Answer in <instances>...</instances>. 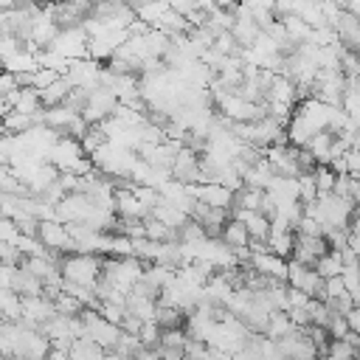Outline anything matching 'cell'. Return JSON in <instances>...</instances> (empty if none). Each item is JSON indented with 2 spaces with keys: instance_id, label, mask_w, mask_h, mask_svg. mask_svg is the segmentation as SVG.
Listing matches in <instances>:
<instances>
[{
  "instance_id": "obj_28",
  "label": "cell",
  "mask_w": 360,
  "mask_h": 360,
  "mask_svg": "<svg viewBox=\"0 0 360 360\" xmlns=\"http://www.w3.org/2000/svg\"><path fill=\"white\" fill-rule=\"evenodd\" d=\"M315 270H318V276H321V278H335V276H340V273H343V262H340V253H338V250H329V253H323V256L318 259Z\"/></svg>"
},
{
  "instance_id": "obj_32",
  "label": "cell",
  "mask_w": 360,
  "mask_h": 360,
  "mask_svg": "<svg viewBox=\"0 0 360 360\" xmlns=\"http://www.w3.org/2000/svg\"><path fill=\"white\" fill-rule=\"evenodd\" d=\"M326 332H329V338H346V335H349V321H346V315L332 312V318H329V323H326Z\"/></svg>"
},
{
  "instance_id": "obj_21",
  "label": "cell",
  "mask_w": 360,
  "mask_h": 360,
  "mask_svg": "<svg viewBox=\"0 0 360 360\" xmlns=\"http://www.w3.org/2000/svg\"><path fill=\"white\" fill-rule=\"evenodd\" d=\"M155 309H158V301L155 298H149V295H143L138 290H129L127 292V312L138 315L143 323L146 321H155Z\"/></svg>"
},
{
  "instance_id": "obj_22",
  "label": "cell",
  "mask_w": 360,
  "mask_h": 360,
  "mask_svg": "<svg viewBox=\"0 0 360 360\" xmlns=\"http://www.w3.org/2000/svg\"><path fill=\"white\" fill-rule=\"evenodd\" d=\"M70 90H73V84L68 82V76H59L53 84H48V87L39 93L42 107H59V104H65V98H68Z\"/></svg>"
},
{
  "instance_id": "obj_1",
  "label": "cell",
  "mask_w": 360,
  "mask_h": 360,
  "mask_svg": "<svg viewBox=\"0 0 360 360\" xmlns=\"http://www.w3.org/2000/svg\"><path fill=\"white\" fill-rule=\"evenodd\" d=\"M101 267H104V256L98 253H70L62 256L59 262L62 278L68 284H82V287H96V281L101 278Z\"/></svg>"
},
{
  "instance_id": "obj_2",
  "label": "cell",
  "mask_w": 360,
  "mask_h": 360,
  "mask_svg": "<svg viewBox=\"0 0 360 360\" xmlns=\"http://www.w3.org/2000/svg\"><path fill=\"white\" fill-rule=\"evenodd\" d=\"M79 318H82V326H84V338H90L93 343H98L104 352H112L115 349L118 335H121V326H115L107 318H101L98 309H84Z\"/></svg>"
},
{
  "instance_id": "obj_38",
  "label": "cell",
  "mask_w": 360,
  "mask_h": 360,
  "mask_svg": "<svg viewBox=\"0 0 360 360\" xmlns=\"http://www.w3.org/2000/svg\"><path fill=\"white\" fill-rule=\"evenodd\" d=\"M45 360H70V354H68V349H56V346H51L48 354H45Z\"/></svg>"
},
{
  "instance_id": "obj_6",
  "label": "cell",
  "mask_w": 360,
  "mask_h": 360,
  "mask_svg": "<svg viewBox=\"0 0 360 360\" xmlns=\"http://www.w3.org/2000/svg\"><path fill=\"white\" fill-rule=\"evenodd\" d=\"M264 160L270 163V169L276 172V177H301V160H298V146L292 143H276L270 149H264Z\"/></svg>"
},
{
  "instance_id": "obj_3",
  "label": "cell",
  "mask_w": 360,
  "mask_h": 360,
  "mask_svg": "<svg viewBox=\"0 0 360 360\" xmlns=\"http://www.w3.org/2000/svg\"><path fill=\"white\" fill-rule=\"evenodd\" d=\"M87 48H90V37L84 31V25L79 28H62L56 34V39L48 45V51H53L56 56L73 62V59H84L87 56Z\"/></svg>"
},
{
  "instance_id": "obj_39",
  "label": "cell",
  "mask_w": 360,
  "mask_h": 360,
  "mask_svg": "<svg viewBox=\"0 0 360 360\" xmlns=\"http://www.w3.org/2000/svg\"><path fill=\"white\" fill-rule=\"evenodd\" d=\"M346 11L354 14V17H360V0H346Z\"/></svg>"
},
{
  "instance_id": "obj_7",
  "label": "cell",
  "mask_w": 360,
  "mask_h": 360,
  "mask_svg": "<svg viewBox=\"0 0 360 360\" xmlns=\"http://www.w3.org/2000/svg\"><path fill=\"white\" fill-rule=\"evenodd\" d=\"M118 104H121V101H118V96H115L112 90L96 87V90H90V98H87V107H84L82 118H84L90 127H98V124H104L107 118L115 115Z\"/></svg>"
},
{
  "instance_id": "obj_9",
  "label": "cell",
  "mask_w": 360,
  "mask_h": 360,
  "mask_svg": "<svg viewBox=\"0 0 360 360\" xmlns=\"http://www.w3.org/2000/svg\"><path fill=\"white\" fill-rule=\"evenodd\" d=\"M287 287L309 295V298H318L321 295V287H323V278L318 276L315 267H307V264H298V262H287Z\"/></svg>"
},
{
  "instance_id": "obj_11",
  "label": "cell",
  "mask_w": 360,
  "mask_h": 360,
  "mask_svg": "<svg viewBox=\"0 0 360 360\" xmlns=\"http://www.w3.org/2000/svg\"><path fill=\"white\" fill-rule=\"evenodd\" d=\"M323 253H329V245H326L323 236H307V233H298L295 231V245H292V259L290 262L315 267Z\"/></svg>"
},
{
  "instance_id": "obj_37",
  "label": "cell",
  "mask_w": 360,
  "mask_h": 360,
  "mask_svg": "<svg viewBox=\"0 0 360 360\" xmlns=\"http://www.w3.org/2000/svg\"><path fill=\"white\" fill-rule=\"evenodd\" d=\"M132 360H163V357H160V349H141Z\"/></svg>"
},
{
  "instance_id": "obj_26",
  "label": "cell",
  "mask_w": 360,
  "mask_h": 360,
  "mask_svg": "<svg viewBox=\"0 0 360 360\" xmlns=\"http://www.w3.org/2000/svg\"><path fill=\"white\" fill-rule=\"evenodd\" d=\"M143 233H146V239H155V242H177V231H172L169 225H163L160 219H155V217H146L143 219Z\"/></svg>"
},
{
  "instance_id": "obj_18",
  "label": "cell",
  "mask_w": 360,
  "mask_h": 360,
  "mask_svg": "<svg viewBox=\"0 0 360 360\" xmlns=\"http://www.w3.org/2000/svg\"><path fill=\"white\" fill-rule=\"evenodd\" d=\"M304 149L315 158V163H318V166H329V160H332V149H335V135L323 129V132L312 135V141H309Z\"/></svg>"
},
{
  "instance_id": "obj_13",
  "label": "cell",
  "mask_w": 360,
  "mask_h": 360,
  "mask_svg": "<svg viewBox=\"0 0 360 360\" xmlns=\"http://www.w3.org/2000/svg\"><path fill=\"white\" fill-rule=\"evenodd\" d=\"M233 194L236 191H231L222 183H197V186H191V197L200 200V202H205V205H211V208L231 211L233 208Z\"/></svg>"
},
{
  "instance_id": "obj_23",
  "label": "cell",
  "mask_w": 360,
  "mask_h": 360,
  "mask_svg": "<svg viewBox=\"0 0 360 360\" xmlns=\"http://www.w3.org/2000/svg\"><path fill=\"white\" fill-rule=\"evenodd\" d=\"M298 326L292 323V318L287 312H270V321H267V329H264V338L270 340H281L287 335H292Z\"/></svg>"
},
{
  "instance_id": "obj_12",
  "label": "cell",
  "mask_w": 360,
  "mask_h": 360,
  "mask_svg": "<svg viewBox=\"0 0 360 360\" xmlns=\"http://www.w3.org/2000/svg\"><path fill=\"white\" fill-rule=\"evenodd\" d=\"M53 315H56V307H53L51 298H45V295L22 298V321L20 323H25L28 329H37L39 332Z\"/></svg>"
},
{
  "instance_id": "obj_44",
  "label": "cell",
  "mask_w": 360,
  "mask_h": 360,
  "mask_svg": "<svg viewBox=\"0 0 360 360\" xmlns=\"http://www.w3.org/2000/svg\"><path fill=\"white\" fill-rule=\"evenodd\" d=\"M0 360H6V354H3V352H0Z\"/></svg>"
},
{
  "instance_id": "obj_35",
  "label": "cell",
  "mask_w": 360,
  "mask_h": 360,
  "mask_svg": "<svg viewBox=\"0 0 360 360\" xmlns=\"http://www.w3.org/2000/svg\"><path fill=\"white\" fill-rule=\"evenodd\" d=\"M301 8V0H276V17H290V14H298Z\"/></svg>"
},
{
  "instance_id": "obj_25",
  "label": "cell",
  "mask_w": 360,
  "mask_h": 360,
  "mask_svg": "<svg viewBox=\"0 0 360 360\" xmlns=\"http://www.w3.org/2000/svg\"><path fill=\"white\" fill-rule=\"evenodd\" d=\"M262 197H264V191H262V188L242 186V188L233 194V208H231V211H259Z\"/></svg>"
},
{
  "instance_id": "obj_34",
  "label": "cell",
  "mask_w": 360,
  "mask_h": 360,
  "mask_svg": "<svg viewBox=\"0 0 360 360\" xmlns=\"http://www.w3.org/2000/svg\"><path fill=\"white\" fill-rule=\"evenodd\" d=\"M343 160H346V174L360 180V149H346L343 152Z\"/></svg>"
},
{
  "instance_id": "obj_30",
  "label": "cell",
  "mask_w": 360,
  "mask_h": 360,
  "mask_svg": "<svg viewBox=\"0 0 360 360\" xmlns=\"http://www.w3.org/2000/svg\"><path fill=\"white\" fill-rule=\"evenodd\" d=\"M143 346H141V338L138 335H129V332H124L121 329V335H118V343H115V354H121V357H135L138 352H141Z\"/></svg>"
},
{
  "instance_id": "obj_8",
  "label": "cell",
  "mask_w": 360,
  "mask_h": 360,
  "mask_svg": "<svg viewBox=\"0 0 360 360\" xmlns=\"http://www.w3.org/2000/svg\"><path fill=\"white\" fill-rule=\"evenodd\" d=\"M329 25H332V31H335L340 48H346V51H352V53L360 56V17H354V14H349L346 8H340V11L329 20Z\"/></svg>"
},
{
  "instance_id": "obj_41",
  "label": "cell",
  "mask_w": 360,
  "mask_h": 360,
  "mask_svg": "<svg viewBox=\"0 0 360 360\" xmlns=\"http://www.w3.org/2000/svg\"><path fill=\"white\" fill-rule=\"evenodd\" d=\"M129 8H141V6H146V3H155V0H124Z\"/></svg>"
},
{
  "instance_id": "obj_45",
  "label": "cell",
  "mask_w": 360,
  "mask_h": 360,
  "mask_svg": "<svg viewBox=\"0 0 360 360\" xmlns=\"http://www.w3.org/2000/svg\"><path fill=\"white\" fill-rule=\"evenodd\" d=\"M0 70H3V62H0Z\"/></svg>"
},
{
  "instance_id": "obj_43",
  "label": "cell",
  "mask_w": 360,
  "mask_h": 360,
  "mask_svg": "<svg viewBox=\"0 0 360 360\" xmlns=\"http://www.w3.org/2000/svg\"><path fill=\"white\" fill-rule=\"evenodd\" d=\"M6 360H22V357H17V354H11V357H6Z\"/></svg>"
},
{
  "instance_id": "obj_36",
  "label": "cell",
  "mask_w": 360,
  "mask_h": 360,
  "mask_svg": "<svg viewBox=\"0 0 360 360\" xmlns=\"http://www.w3.org/2000/svg\"><path fill=\"white\" fill-rule=\"evenodd\" d=\"M346 321H349V332L360 335V307H352L349 315H346Z\"/></svg>"
},
{
  "instance_id": "obj_31",
  "label": "cell",
  "mask_w": 360,
  "mask_h": 360,
  "mask_svg": "<svg viewBox=\"0 0 360 360\" xmlns=\"http://www.w3.org/2000/svg\"><path fill=\"white\" fill-rule=\"evenodd\" d=\"M315 186H318V197L321 194H332L335 191V183H338V174L329 169V166H318L315 172Z\"/></svg>"
},
{
  "instance_id": "obj_27",
  "label": "cell",
  "mask_w": 360,
  "mask_h": 360,
  "mask_svg": "<svg viewBox=\"0 0 360 360\" xmlns=\"http://www.w3.org/2000/svg\"><path fill=\"white\" fill-rule=\"evenodd\" d=\"M53 307H56V315H68V318H79V315L87 309L76 295H70V292H65V290L53 298Z\"/></svg>"
},
{
  "instance_id": "obj_40",
  "label": "cell",
  "mask_w": 360,
  "mask_h": 360,
  "mask_svg": "<svg viewBox=\"0 0 360 360\" xmlns=\"http://www.w3.org/2000/svg\"><path fill=\"white\" fill-rule=\"evenodd\" d=\"M17 3H20V0H0V14H3V11H8V8H14Z\"/></svg>"
},
{
  "instance_id": "obj_33",
  "label": "cell",
  "mask_w": 360,
  "mask_h": 360,
  "mask_svg": "<svg viewBox=\"0 0 360 360\" xmlns=\"http://www.w3.org/2000/svg\"><path fill=\"white\" fill-rule=\"evenodd\" d=\"M17 236H20V228H17V222L11 219V217H3L0 214V242H17Z\"/></svg>"
},
{
  "instance_id": "obj_29",
  "label": "cell",
  "mask_w": 360,
  "mask_h": 360,
  "mask_svg": "<svg viewBox=\"0 0 360 360\" xmlns=\"http://www.w3.org/2000/svg\"><path fill=\"white\" fill-rule=\"evenodd\" d=\"M360 352L346 340V338H332L326 349V360H357Z\"/></svg>"
},
{
  "instance_id": "obj_5",
  "label": "cell",
  "mask_w": 360,
  "mask_h": 360,
  "mask_svg": "<svg viewBox=\"0 0 360 360\" xmlns=\"http://www.w3.org/2000/svg\"><path fill=\"white\" fill-rule=\"evenodd\" d=\"M37 239L42 242V248L53 250V253H62V256H70V253H79L76 250V242L68 231L65 222L59 219H42L39 222V231H37Z\"/></svg>"
},
{
  "instance_id": "obj_16",
  "label": "cell",
  "mask_w": 360,
  "mask_h": 360,
  "mask_svg": "<svg viewBox=\"0 0 360 360\" xmlns=\"http://www.w3.org/2000/svg\"><path fill=\"white\" fill-rule=\"evenodd\" d=\"M219 242H222L225 248H231V250H239V248H250V233H248L245 222H239L236 217H231V219L225 222L222 233H219Z\"/></svg>"
},
{
  "instance_id": "obj_19",
  "label": "cell",
  "mask_w": 360,
  "mask_h": 360,
  "mask_svg": "<svg viewBox=\"0 0 360 360\" xmlns=\"http://www.w3.org/2000/svg\"><path fill=\"white\" fill-rule=\"evenodd\" d=\"M152 217H155V219H160L163 225H169L172 231H180V228L188 222V214H186L183 208H177V205L166 202L163 197H160V202L152 208Z\"/></svg>"
},
{
  "instance_id": "obj_14",
  "label": "cell",
  "mask_w": 360,
  "mask_h": 360,
  "mask_svg": "<svg viewBox=\"0 0 360 360\" xmlns=\"http://www.w3.org/2000/svg\"><path fill=\"white\" fill-rule=\"evenodd\" d=\"M115 214L118 219H146L152 217V208L143 205L132 188H115Z\"/></svg>"
},
{
  "instance_id": "obj_15",
  "label": "cell",
  "mask_w": 360,
  "mask_h": 360,
  "mask_svg": "<svg viewBox=\"0 0 360 360\" xmlns=\"http://www.w3.org/2000/svg\"><path fill=\"white\" fill-rule=\"evenodd\" d=\"M250 267L267 278H276V281H287V259L270 253V250H253L250 256Z\"/></svg>"
},
{
  "instance_id": "obj_20",
  "label": "cell",
  "mask_w": 360,
  "mask_h": 360,
  "mask_svg": "<svg viewBox=\"0 0 360 360\" xmlns=\"http://www.w3.org/2000/svg\"><path fill=\"white\" fill-rule=\"evenodd\" d=\"M11 290L22 298H31V295H42V281L37 276H31L22 264L14 267V278H11Z\"/></svg>"
},
{
  "instance_id": "obj_24",
  "label": "cell",
  "mask_w": 360,
  "mask_h": 360,
  "mask_svg": "<svg viewBox=\"0 0 360 360\" xmlns=\"http://www.w3.org/2000/svg\"><path fill=\"white\" fill-rule=\"evenodd\" d=\"M70 360H104V349L98 346V343H93L90 338H76L73 343H70Z\"/></svg>"
},
{
  "instance_id": "obj_42",
  "label": "cell",
  "mask_w": 360,
  "mask_h": 360,
  "mask_svg": "<svg viewBox=\"0 0 360 360\" xmlns=\"http://www.w3.org/2000/svg\"><path fill=\"white\" fill-rule=\"evenodd\" d=\"M37 6H56V3H62V0H34Z\"/></svg>"
},
{
  "instance_id": "obj_4",
  "label": "cell",
  "mask_w": 360,
  "mask_h": 360,
  "mask_svg": "<svg viewBox=\"0 0 360 360\" xmlns=\"http://www.w3.org/2000/svg\"><path fill=\"white\" fill-rule=\"evenodd\" d=\"M343 93H346V76L340 70H318V76L309 87V96L329 107H340Z\"/></svg>"
},
{
  "instance_id": "obj_10",
  "label": "cell",
  "mask_w": 360,
  "mask_h": 360,
  "mask_svg": "<svg viewBox=\"0 0 360 360\" xmlns=\"http://www.w3.org/2000/svg\"><path fill=\"white\" fill-rule=\"evenodd\" d=\"M172 180L186 183V186L202 183L200 152H194V149H188V146H180V149H177V158H174V163H172Z\"/></svg>"
},
{
  "instance_id": "obj_17",
  "label": "cell",
  "mask_w": 360,
  "mask_h": 360,
  "mask_svg": "<svg viewBox=\"0 0 360 360\" xmlns=\"http://www.w3.org/2000/svg\"><path fill=\"white\" fill-rule=\"evenodd\" d=\"M0 121H3V132H6L8 138H20V135L31 132V129L39 124V118H37V115H25V112H17V110L6 112Z\"/></svg>"
}]
</instances>
